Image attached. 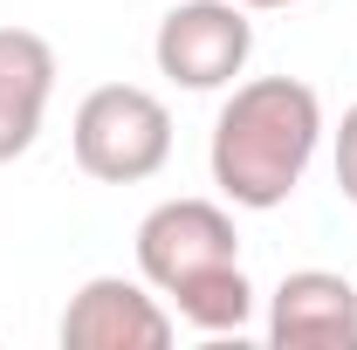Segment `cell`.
Wrapping results in <instances>:
<instances>
[{"label": "cell", "mask_w": 357, "mask_h": 350, "mask_svg": "<svg viewBox=\"0 0 357 350\" xmlns=\"http://www.w3.org/2000/svg\"><path fill=\"white\" fill-rule=\"evenodd\" d=\"M323 96L303 76H248L227 89L213 144H206V172L220 185L227 206L241 213H275L296 199V185L310 178L323 151Z\"/></svg>", "instance_id": "cell-1"}, {"label": "cell", "mask_w": 357, "mask_h": 350, "mask_svg": "<svg viewBox=\"0 0 357 350\" xmlns=\"http://www.w3.org/2000/svg\"><path fill=\"white\" fill-rule=\"evenodd\" d=\"M137 275L199 337H241L255 316L241 234H234V213L220 199H158L137 220Z\"/></svg>", "instance_id": "cell-2"}, {"label": "cell", "mask_w": 357, "mask_h": 350, "mask_svg": "<svg viewBox=\"0 0 357 350\" xmlns=\"http://www.w3.org/2000/svg\"><path fill=\"white\" fill-rule=\"evenodd\" d=\"M69 151L96 185H144L172 158V110L144 83H96L69 117Z\"/></svg>", "instance_id": "cell-3"}, {"label": "cell", "mask_w": 357, "mask_h": 350, "mask_svg": "<svg viewBox=\"0 0 357 350\" xmlns=\"http://www.w3.org/2000/svg\"><path fill=\"white\" fill-rule=\"evenodd\" d=\"M248 55H255V21L241 0H178L151 35L158 76L192 89V96L234 89L248 76Z\"/></svg>", "instance_id": "cell-4"}, {"label": "cell", "mask_w": 357, "mask_h": 350, "mask_svg": "<svg viewBox=\"0 0 357 350\" xmlns=\"http://www.w3.org/2000/svg\"><path fill=\"white\" fill-rule=\"evenodd\" d=\"M172 337L178 316L144 275H89L62 309V350H165Z\"/></svg>", "instance_id": "cell-5"}, {"label": "cell", "mask_w": 357, "mask_h": 350, "mask_svg": "<svg viewBox=\"0 0 357 350\" xmlns=\"http://www.w3.org/2000/svg\"><path fill=\"white\" fill-rule=\"evenodd\" d=\"M275 350H357V289L337 268H289L268 296Z\"/></svg>", "instance_id": "cell-6"}, {"label": "cell", "mask_w": 357, "mask_h": 350, "mask_svg": "<svg viewBox=\"0 0 357 350\" xmlns=\"http://www.w3.org/2000/svg\"><path fill=\"white\" fill-rule=\"evenodd\" d=\"M55 48L35 28H0V165L28 158L55 96Z\"/></svg>", "instance_id": "cell-7"}, {"label": "cell", "mask_w": 357, "mask_h": 350, "mask_svg": "<svg viewBox=\"0 0 357 350\" xmlns=\"http://www.w3.org/2000/svg\"><path fill=\"white\" fill-rule=\"evenodd\" d=\"M330 172H337V192L357 206V103L344 110V124L330 131Z\"/></svg>", "instance_id": "cell-8"}, {"label": "cell", "mask_w": 357, "mask_h": 350, "mask_svg": "<svg viewBox=\"0 0 357 350\" xmlns=\"http://www.w3.org/2000/svg\"><path fill=\"white\" fill-rule=\"evenodd\" d=\"M248 14H275V7H296V0H241Z\"/></svg>", "instance_id": "cell-9"}]
</instances>
